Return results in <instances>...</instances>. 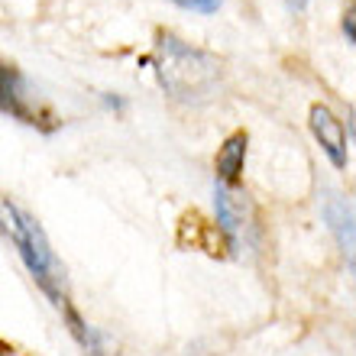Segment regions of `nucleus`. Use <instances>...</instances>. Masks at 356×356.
Listing matches in <instances>:
<instances>
[{
  "label": "nucleus",
  "mask_w": 356,
  "mask_h": 356,
  "mask_svg": "<svg viewBox=\"0 0 356 356\" xmlns=\"http://www.w3.org/2000/svg\"><path fill=\"white\" fill-rule=\"evenodd\" d=\"M217 58L201 49H191L172 33H159L156 42V75L175 101H204L217 85Z\"/></svg>",
  "instance_id": "f257e3e1"
},
{
  "label": "nucleus",
  "mask_w": 356,
  "mask_h": 356,
  "mask_svg": "<svg viewBox=\"0 0 356 356\" xmlns=\"http://www.w3.org/2000/svg\"><path fill=\"white\" fill-rule=\"evenodd\" d=\"M0 227L10 234L13 246L19 250L23 263H26L29 275L39 282V289L46 291L52 305L58 311L68 305V295H65V275H62V266H58L52 246H49L46 234L39 230V224L26 211H19L17 204H3V214H0Z\"/></svg>",
  "instance_id": "f03ea898"
},
{
  "label": "nucleus",
  "mask_w": 356,
  "mask_h": 356,
  "mask_svg": "<svg viewBox=\"0 0 356 356\" xmlns=\"http://www.w3.org/2000/svg\"><path fill=\"white\" fill-rule=\"evenodd\" d=\"M214 211H217V224H220V230H224L230 250L240 253V246H243V230L250 227L246 201L236 195L234 188H227V185L217 181L214 185Z\"/></svg>",
  "instance_id": "7ed1b4c3"
},
{
  "label": "nucleus",
  "mask_w": 356,
  "mask_h": 356,
  "mask_svg": "<svg viewBox=\"0 0 356 356\" xmlns=\"http://www.w3.org/2000/svg\"><path fill=\"white\" fill-rule=\"evenodd\" d=\"M0 111L17 117L23 123H39V111H33L26 94V81L19 75V68L0 62Z\"/></svg>",
  "instance_id": "20e7f679"
},
{
  "label": "nucleus",
  "mask_w": 356,
  "mask_h": 356,
  "mask_svg": "<svg viewBox=\"0 0 356 356\" xmlns=\"http://www.w3.org/2000/svg\"><path fill=\"white\" fill-rule=\"evenodd\" d=\"M311 130H314L318 143L324 146V152L330 156V162L337 169H343L347 165V136H343V127L334 117V111L324 107V104H314L311 107Z\"/></svg>",
  "instance_id": "39448f33"
},
{
  "label": "nucleus",
  "mask_w": 356,
  "mask_h": 356,
  "mask_svg": "<svg viewBox=\"0 0 356 356\" xmlns=\"http://www.w3.org/2000/svg\"><path fill=\"white\" fill-rule=\"evenodd\" d=\"M243 162H246V133H234V136H227L220 152H217V181L227 188H236L240 175H243Z\"/></svg>",
  "instance_id": "423d86ee"
},
{
  "label": "nucleus",
  "mask_w": 356,
  "mask_h": 356,
  "mask_svg": "<svg viewBox=\"0 0 356 356\" xmlns=\"http://www.w3.org/2000/svg\"><path fill=\"white\" fill-rule=\"evenodd\" d=\"M324 217H327V224H330V230H334V236H337L347 263L353 266V211H350V204L340 201V197H327Z\"/></svg>",
  "instance_id": "0eeeda50"
},
{
  "label": "nucleus",
  "mask_w": 356,
  "mask_h": 356,
  "mask_svg": "<svg viewBox=\"0 0 356 356\" xmlns=\"http://www.w3.org/2000/svg\"><path fill=\"white\" fill-rule=\"evenodd\" d=\"M65 321H68V330H72V337L81 343V350H85V356H107V350H104V340L97 330H91L85 324V321L78 318V311L72 308V305H65Z\"/></svg>",
  "instance_id": "6e6552de"
},
{
  "label": "nucleus",
  "mask_w": 356,
  "mask_h": 356,
  "mask_svg": "<svg viewBox=\"0 0 356 356\" xmlns=\"http://www.w3.org/2000/svg\"><path fill=\"white\" fill-rule=\"evenodd\" d=\"M172 3H178L181 10H195V13H217L220 7V0H172Z\"/></svg>",
  "instance_id": "1a4fd4ad"
},
{
  "label": "nucleus",
  "mask_w": 356,
  "mask_h": 356,
  "mask_svg": "<svg viewBox=\"0 0 356 356\" xmlns=\"http://www.w3.org/2000/svg\"><path fill=\"white\" fill-rule=\"evenodd\" d=\"M343 36H347L350 46L356 42V33H353V7H350L347 13H343Z\"/></svg>",
  "instance_id": "9d476101"
},
{
  "label": "nucleus",
  "mask_w": 356,
  "mask_h": 356,
  "mask_svg": "<svg viewBox=\"0 0 356 356\" xmlns=\"http://www.w3.org/2000/svg\"><path fill=\"white\" fill-rule=\"evenodd\" d=\"M305 3H308V0H289L291 10H305Z\"/></svg>",
  "instance_id": "9b49d317"
}]
</instances>
